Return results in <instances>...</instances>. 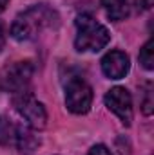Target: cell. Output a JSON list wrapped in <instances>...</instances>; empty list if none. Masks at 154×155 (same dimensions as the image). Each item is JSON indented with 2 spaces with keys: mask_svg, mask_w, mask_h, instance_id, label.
<instances>
[{
  "mask_svg": "<svg viewBox=\"0 0 154 155\" xmlns=\"http://www.w3.org/2000/svg\"><path fill=\"white\" fill-rule=\"evenodd\" d=\"M58 13L47 5V4H37L20 13L13 25H11V36L18 41H31L37 40L47 29H53L58 25Z\"/></svg>",
  "mask_w": 154,
  "mask_h": 155,
  "instance_id": "6da1fadb",
  "label": "cell"
},
{
  "mask_svg": "<svg viewBox=\"0 0 154 155\" xmlns=\"http://www.w3.org/2000/svg\"><path fill=\"white\" fill-rule=\"evenodd\" d=\"M111 40L105 25L96 22L91 15H80L76 18V38L75 47L80 52H98Z\"/></svg>",
  "mask_w": 154,
  "mask_h": 155,
  "instance_id": "7a4b0ae2",
  "label": "cell"
},
{
  "mask_svg": "<svg viewBox=\"0 0 154 155\" xmlns=\"http://www.w3.org/2000/svg\"><path fill=\"white\" fill-rule=\"evenodd\" d=\"M93 88L82 76H71L65 83V107L69 112L82 116L91 110Z\"/></svg>",
  "mask_w": 154,
  "mask_h": 155,
  "instance_id": "3957f363",
  "label": "cell"
},
{
  "mask_svg": "<svg viewBox=\"0 0 154 155\" xmlns=\"http://www.w3.org/2000/svg\"><path fill=\"white\" fill-rule=\"evenodd\" d=\"M13 105H15V110L20 114V117L26 121L27 126H31V128H44L45 126V123H47L45 107L31 92L16 94L13 97Z\"/></svg>",
  "mask_w": 154,
  "mask_h": 155,
  "instance_id": "277c9868",
  "label": "cell"
},
{
  "mask_svg": "<svg viewBox=\"0 0 154 155\" xmlns=\"http://www.w3.org/2000/svg\"><path fill=\"white\" fill-rule=\"evenodd\" d=\"M33 74H35V65L31 61H16L15 65L7 69L4 85L9 92H13V96L29 92Z\"/></svg>",
  "mask_w": 154,
  "mask_h": 155,
  "instance_id": "5b68a950",
  "label": "cell"
},
{
  "mask_svg": "<svg viewBox=\"0 0 154 155\" xmlns=\"http://www.w3.org/2000/svg\"><path fill=\"white\" fill-rule=\"evenodd\" d=\"M105 105L111 112H114L118 116V119L125 126H131V123H132V97L125 87L111 88L105 94Z\"/></svg>",
  "mask_w": 154,
  "mask_h": 155,
  "instance_id": "8992f818",
  "label": "cell"
},
{
  "mask_svg": "<svg viewBox=\"0 0 154 155\" xmlns=\"http://www.w3.org/2000/svg\"><path fill=\"white\" fill-rule=\"evenodd\" d=\"M131 69V60L123 51H111L102 58V71L109 79H121Z\"/></svg>",
  "mask_w": 154,
  "mask_h": 155,
  "instance_id": "52a82bcc",
  "label": "cell"
},
{
  "mask_svg": "<svg viewBox=\"0 0 154 155\" xmlns=\"http://www.w3.org/2000/svg\"><path fill=\"white\" fill-rule=\"evenodd\" d=\"M102 5L107 13V16L114 22L125 20L127 16H131L132 9L138 7V0H102Z\"/></svg>",
  "mask_w": 154,
  "mask_h": 155,
  "instance_id": "ba28073f",
  "label": "cell"
},
{
  "mask_svg": "<svg viewBox=\"0 0 154 155\" xmlns=\"http://www.w3.org/2000/svg\"><path fill=\"white\" fill-rule=\"evenodd\" d=\"M35 128L27 124H18L16 128V137H15V148H18L22 153H33L40 146V137L33 132Z\"/></svg>",
  "mask_w": 154,
  "mask_h": 155,
  "instance_id": "9c48e42d",
  "label": "cell"
},
{
  "mask_svg": "<svg viewBox=\"0 0 154 155\" xmlns=\"http://www.w3.org/2000/svg\"><path fill=\"white\" fill-rule=\"evenodd\" d=\"M16 128H18V124H15L11 119H7L4 116L0 117V144L13 146L15 137H16Z\"/></svg>",
  "mask_w": 154,
  "mask_h": 155,
  "instance_id": "30bf717a",
  "label": "cell"
},
{
  "mask_svg": "<svg viewBox=\"0 0 154 155\" xmlns=\"http://www.w3.org/2000/svg\"><path fill=\"white\" fill-rule=\"evenodd\" d=\"M140 107H142V112L145 116H151L154 108V97H152V83L147 81L143 87H142V92H140Z\"/></svg>",
  "mask_w": 154,
  "mask_h": 155,
  "instance_id": "8fae6325",
  "label": "cell"
},
{
  "mask_svg": "<svg viewBox=\"0 0 154 155\" xmlns=\"http://www.w3.org/2000/svg\"><path fill=\"white\" fill-rule=\"evenodd\" d=\"M140 63L147 69L152 71L154 69V41L149 40L142 49H140Z\"/></svg>",
  "mask_w": 154,
  "mask_h": 155,
  "instance_id": "7c38bea8",
  "label": "cell"
},
{
  "mask_svg": "<svg viewBox=\"0 0 154 155\" xmlns=\"http://www.w3.org/2000/svg\"><path fill=\"white\" fill-rule=\"evenodd\" d=\"M87 155H113V153H111V150H109L105 144H94V146L89 150Z\"/></svg>",
  "mask_w": 154,
  "mask_h": 155,
  "instance_id": "4fadbf2b",
  "label": "cell"
},
{
  "mask_svg": "<svg viewBox=\"0 0 154 155\" xmlns=\"http://www.w3.org/2000/svg\"><path fill=\"white\" fill-rule=\"evenodd\" d=\"M4 45H5V31H4L2 22H0V51L4 49Z\"/></svg>",
  "mask_w": 154,
  "mask_h": 155,
  "instance_id": "5bb4252c",
  "label": "cell"
},
{
  "mask_svg": "<svg viewBox=\"0 0 154 155\" xmlns=\"http://www.w3.org/2000/svg\"><path fill=\"white\" fill-rule=\"evenodd\" d=\"M7 4H9V0H0V13H2V11H5Z\"/></svg>",
  "mask_w": 154,
  "mask_h": 155,
  "instance_id": "9a60e30c",
  "label": "cell"
}]
</instances>
